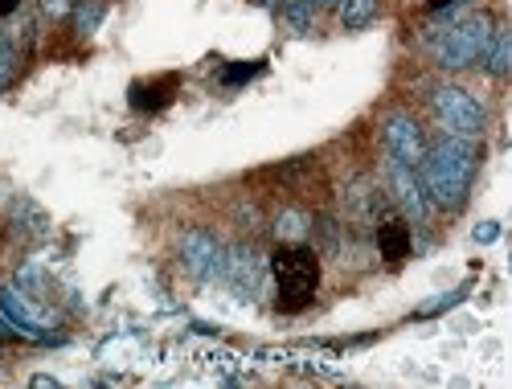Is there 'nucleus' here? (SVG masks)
Returning a JSON list of instances; mask_svg holds the SVG:
<instances>
[{"label": "nucleus", "mask_w": 512, "mask_h": 389, "mask_svg": "<svg viewBox=\"0 0 512 389\" xmlns=\"http://www.w3.org/2000/svg\"><path fill=\"white\" fill-rule=\"evenodd\" d=\"M414 168H418L426 197L443 209H459L467 189H472V177H476V148H472V140L439 136L435 144H426V152Z\"/></svg>", "instance_id": "1"}, {"label": "nucleus", "mask_w": 512, "mask_h": 389, "mask_svg": "<svg viewBox=\"0 0 512 389\" xmlns=\"http://www.w3.org/2000/svg\"><path fill=\"white\" fill-rule=\"evenodd\" d=\"M267 275L275 279V308L295 316V312H304L320 291V258L304 242H283L267 258Z\"/></svg>", "instance_id": "2"}, {"label": "nucleus", "mask_w": 512, "mask_h": 389, "mask_svg": "<svg viewBox=\"0 0 512 389\" xmlns=\"http://www.w3.org/2000/svg\"><path fill=\"white\" fill-rule=\"evenodd\" d=\"M488 41H492V21L476 13V17H463L447 29H439V37L431 41V54L443 70H467V66L484 62Z\"/></svg>", "instance_id": "3"}, {"label": "nucleus", "mask_w": 512, "mask_h": 389, "mask_svg": "<svg viewBox=\"0 0 512 389\" xmlns=\"http://www.w3.org/2000/svg\"><path fill=\"white\" fill-rule=\"evenodd\" d=\"M431 107H435V119L443 123L447 136L476 140L484 132V107L472 91H463V86H439L431 95Z\"/></svg>", "instance_id": "4"}, {"label": "nucleus", "mask_w": 512, "mask_h": 389, "mask_svg": "<svg viewBox=\"0 0 512 389\" xmlns=\"http://www.w3.org/2000/svg\"><path fill=\"white\" fill-rule=\"evenodd\" d=\"M181 267L193 279H201V283L222 279V271H226V246L213 238L209 230H189L181 238Z\"/></svg>", "instance_id": "5"}, {"label": "nucleus", "mask_w": 512, "mask_h": 389, "mask_svg": "<svg viewBox=\"0 0 512 389\" xmlns=\"http://www.w3.org/2000/svg\"><path fill=\"white\" fill-rule=\"evenodd\" d=\"M0 312L9 316L13 332L25 336V340H41V344H46V340H58L50 316H41V312L29 304V295H25L21 287H0Z\"/></svg>", "instance_id": "6"}, {"label": "nucleus", "mask_w": 512, "mask_h": 389, "mask_svg": "<svg viewBox=\"0 0 512 389\" xmlns=\"http://www.w3.org/2000/svg\"><path fill=\"white\" fill-rule=\"evenodd\" d=\"M222 279H226L238 295L254 299V295H263V287H267V263H263L259 254H254V246H234V250H226V271H222Z\"/></svg>", "instance_id": "7"}, {"label": "nucleus", "mask_w": 512, "mask_h": 389, "mask_svg": "<svg viewBox=\"0 0 512 389\" xmlns=\"http://www.w3.org/2000/svg\"><path fill=\"white\" fill-rule=\"evenodd\" d=\"M381 140H386L390 160L410 164V168H414V164L422 160V152H426V140H422L418 123H414L410 115H390L386 123H381Z\"/></svg>", "instance_id": "8"}, {"label": "nucleus", "mask_w": 512, "mask_h": 389, "mask_svg": "<svg viewBox=\"0 0 512 389\" xmlns=\"http://www.w3.org/2000/svg\"><path fill=\"white\" fill-rule=\"evenodd\" d=\"M177 91H181V74H160V78L136 82L132 91H127V103H132V111L156 115V111H164L168 103L177 99Z\"/></svg>", "instance_id": "9"}, {"label": "nucleus", "mask_w": 512, "mask_h": 389, "mask_svg": "<svg viewBox=\"0 0 512 389\" xmlns=\"http://www.w3.org/2000/svg\"><path fill=\"white\" fill-rule=\"evenodd\" d=\"M390 185H394L398 205L410 213L414 222H422V218H426V197H422V185L414 181V168H410V164L390 160Z\"/></svg>", "instance_id": "10"}, {"label": "nucleus", "mask_w": 512, "mask_h": 389, "mask_svg": "<svg viewBox=\"0 0 512 389\" xmlns=\"http://www.w3.org/2000/svg\"><path fill=\"white\" fill-rule=\"evenodd\" d=\"M377 246H381V258L398 267L402 258L410 254V226L402 218H386V222L377 226Z\"/></svg>", "instance_id": "11"}, {"label": "nucleus", "mask_w": 512, "mask_h": 389, "mask_svg": "<svg viewBox=\"0 0 512 389\" xmlns=\"http://www.w3.org/2000/svg\"><path fill=\"white\" fill-rule=\"evenodd\" d=\"M484 66H488L496 78H504V74L512 70V33H508L504 25L492 29V41H488V50H484Z\"/></svg>", "instance_id": "12"}, {"label": "nucleus", "mask_w": 512, "mask_h": 389, "mask_svg": "<svg viewBox=\"0 0 512 389\" xmlns=\"http://www.w3.org/2000/svg\"><path fill=\"white\" fill-rule=\"evenodd\" d=\"M13 218H17V226H21L25 234H33V238H41V234L50 230V218H46V213H41V209H37L29 197L13 201Z\"/></svg>", "instance_id": "13"}, {"label": "nucleus", "mask_w": 512, "mask_h": 389, "mask_svg": "<svg viewBox=\"0 0 512 389\" xmlns=\"http://www.w3.org/2000/svg\"><path fill=\"white\" fill-rule=\"evenodd\" d=\"M279 13H283V25L291 33H308V25L316 17V5L312 0H279Z\"/></svg>", "instance_id": "14"}, {"label": "nucleus", "mask_w": 512, "mask_h": 389, "mask_svg": "<svg viewBox=\"0 0 512 389\" xmlns=\"http://www.w3.org/2000/svg\"><path fill=\"white\" fill-rule=\"evenodd\" d=\"M336 9H340V25L345 29H365L377 13V0H340Z\"/></svg>", "instance_id": "15"}, {"label": "nucleus", "mask_w": 512, "mask_h": 389, "mask_svg": "<svg viewBox=\"0 0 512 389\" xmlns=\"http://www.w3.org/2000/svg\"><path fill=\"white\" fill-rule=\"evenodd\" d=\"M17 46H13V37L0 29V91H5V86L13 82V74H17Z\"/></svg>", "instance_id": "16"}, {"label": "nucleus", "mask_w": 512, "mask_h": 389, "mask_svg": "<svg viewBox=\"0 0 512 389\" xmlns=\"http://www.w3.org/2000/svg\"><path fill=\"white\" fill-rule=\"evenodd\" d=\"M99 21H103V5H99V0H78V5H74V25H78V33H95Z\"/></svg>", "instance_id": "17"}, {"label": "nucleus", "mask_w": 512, "mask_h": 389, "mask_svg": "<svg viewBox=\"0 0 512 389\" xmlns=\"http://www.w3.org/2000/svg\"><path fill=\"white\" fill-rule=\"evenodd\" d=\"M263 66H267V62H234V66L222 74V82H226V86L250 82V78H259V74H263Z\"/></svg>", "instance_id": "18"}, {"label": "nucleus", "mask_w": 512, "mask_h": 389, "mask_svg": "<svg viewBox=\"0 0 512 389\" xmlns=\"http://www.w3.org/2000/svg\"><path fill=\"white\" fill-rule=\"evenodd\" d=\"M279 234H287V238H295V234H304V226H308V218L304 213H279Z\"/></svg>", "instance_id": "19"}, {"label": "nucleus", "mask_w": 512, "mask_h": 389, "mask_svg": "<svg viewBox=\"0 0 512 389\" xmlns=\"http://www.w3.org/2000/svg\"><path fill=\"white\" fill-rule=\"evenodd\" d=\"M463 295H467V287H459V291H451L447 299H435V304H431V308H422L418 316H439V312H447V308H455V304H459V299H463Z\"/></svg>", "instance_id": "20"}, {"label": "nucleus", "mask_w": 512, "mask_h": 389, "mask_svg": "<svg viewBox=\"0 0 512 389\" xmlns=\"http://www.w3.org/2000/svg\"><path fill=\"white\" fill-rule=\"evenodd\" d=\"M496 238H500V222H480V226H476V242L488 246V242H496Z\"/></svg>", "instance_id": "21"}, {"label": "nucleus", "mask_w": 512, "mask_h": 389, "mask_svg": "<svg viewBox=\"0 0 512 389\" xmlns=\"http://www.w3.org/2000/svg\"><path fill=\"white\" fill-rule=\"evenodd\" d=\"M41 9H46L50 17H66L74 9V0H41Z\"/></svg>", "instance_id": "22"}, {"label": "nucleus", "mask_w": 512, "mask_h": 389, "mask_svg": "<svg viewBox=\"0 0 512 389\" xmlns=\"http://www.w3.org/2000/svg\"><path fill=\"white\" fill-rule=\"evenodd\" d=\"M17 5H21V0H0V17H9Z\"/></svg>", "instance_id": "23"}, {"label": "nucleus", "mask_w": 512, "mask_h": 389, "mask_svg": "<svg viewBox=\"0 0 512 389\" xmlns=\"http://www.w3.org/2000/svg\"><path fill=\"white\" fill-rule=\"evenodd\" d=\"M451 5H455V0H431V9H435V13H439V9H451Z\"/></svg>", "instance_id": "24"}, {"label": "nucleus", "mask_w": 512, "mask_h": 389, "mask_svg": "<svg viewBox=\"0 0 512 389\" xmlns=\"http://www.w3.org/2000/svg\"><path fill=\"white\" fill-rule=\"evenodd\" d=\"M312 5L320 9V5H340V0H312Z\"/></svg>", "instance_id": "25"}, {"label": "nucleus", "mask_w": 512, "mask_h": 389, "mask_svg": "<svg viewBox=\"0 0 512 389\" xmlns=\"http://www.w3.org/2000/svg\"><path fill=\"white\" fill-rule=\"evenodd\" d=\"M263 5H279V0H263Z\"/></svg>", "instance_id": "26"}]
</instances>
